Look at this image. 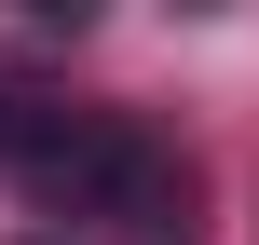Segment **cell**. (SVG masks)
<instances>
[{
  "label": "cell",
  "mask_w": 259,
  "mask_h": 245,
  "mask_svg": "<svg viewBox=\"0 0 259 245\" xmlns=\"http://www.w3.org/2000/svg\"><path fill=\"white\" fill-rule=\"evenodd\" d=\"M14 164H27L41 205L109 218V232H150V218L178 205V164H164V136H137V123H14Z\"/></svg>",
  "instance_id": "1"
},
{
  "label": "cell",
  "mask_w": 259,
  "mask_h": 245,
  "mask_svg": "<svg viewBox=\"0 0 259 245\" xmlns=\"http://www.w3.org/2000/svg\"><path fill=\"white\" fill-rule=\"evenodd\" d=\"M0 136H14V109H0Z\"/></svg>",
  "instance_id": "2"
}]
</instances>
